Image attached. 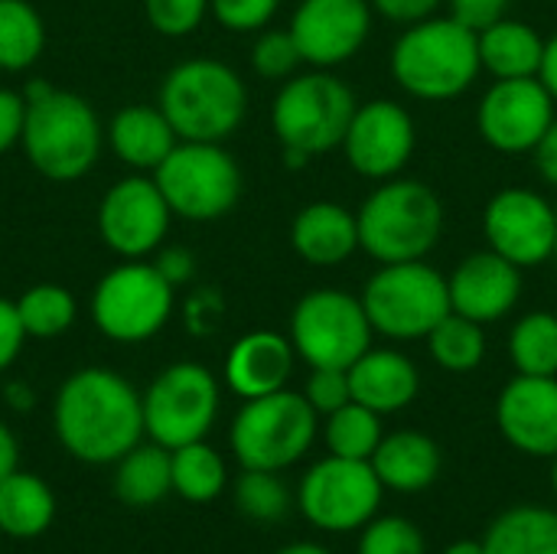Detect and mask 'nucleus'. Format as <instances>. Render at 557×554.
Wrapping results in <instances>:
<instances>
[{"instance_id":"obj_48","label":"nucleus","mask_w":557,"mask_h":554,"mask_svg":"<svg viewBox=\"0 0 557 554\" xmlns=\"http://www.w3.org/2000/svg\"><path fill=\"white\" fill-rule=\"evenodd\" d=\"M532 153H535V167H539L542 180L557 186V118L552 121V127L545 131V137L539 140V147Z\"/></svg>"},{"instance_id":"obj_27","label":"nucleus","mask_w":557,"mask_h":554,"mask_svg":"<svg viewBox=\"0 0 557 554\" xmlns=\"http://www.w3.org/2000/svg\"><path fill=\"white\" fill-rule=\"evenodd\" d=\"M55 519V496L36 473L13 470L0 480V532L10 539H36Z\"/></svg>"},{"instance_id":"obj_19","label":"nucleus","mask_w":557,"mask_h":554,"mask_svg":"<svg viewBox=\"0 0 557 554\" xmlns=\"http://www.w3.org/2000/svg\"><path fill=\"white\" fill-rule=\"evenodd\" d=\"M503 438L529 457L557 454V376H516L496 402Z\"/></svg>"},{"instance_id":"obj_10","label":"nucleus","mask_w":557,"mask_h":554,"mask_svg":"<svg viewBox=\"0 0 557 554\" xmlns=\"http://www.w3.org/2000/svg\"><path fill=\"white\" fill-rule=\"evenodd\" d=\"M372 323L359 297L317 287L294 304L290 343L310 369H349L372 346Z\"/></svg>"},{"instance_id":"obj_17","label":"nucleus","mask_w":557,"mask_h":554,"mask_svg":"<svg viewBox=\"0 0 557 554\" xmlns=\"http://www.w3.org/2000/svg\"><path fill=\"white\" fill-rule=\"evenodd\" d=\"M414 144L418 127L408 108L392 98H372L356 108L343 137V153L359 176L385 183L408 167Z\"/></svg>"},{"instance_id":"obj_45","label":"nucleus","mask_w":557,"mask_h":554,"mask_svg":"<svg viewBox=\"0 0 557 554\" xmlns=\"http://www.w3.org/2000/svg\"><path fill=\"white\" fill-rule=\"evenodd\" d=\"M23 121H26V98L10 88H0V153L23 137Z\"/></svg>"},{"instance_id":"obj_1","label":"nucleus","mask_w":557,"mask_h":554,"mask_svg":"<svg viewBox=\"0 0 557 554\" xmlns=\"http://www.w3.org/2000/svg\"><path fill=\"white\" fill-rule=\"evenodd\" d=\"M52 421L62 447L82 464H117L147 431L144 395L124 376L98 366L62 382Z\"/></svg>"},{"instance_id":"obj_53","label":"nucleus","mask_w":557,"mask_h":554,"mask_svg":"<svg viewBox=\"0 0 557 554\" xmlns=\"http://www.w3.org/2000/svg\"><path fill=\"white\" fill-rule=\"evenodd\" d=\"M277 554H333V552H326L323 545H313V542H297V545L281 549Z\"/></svg>"},{"instance_id":"obj_32","label":"nucleus","mask_w":557,"mask_h":554,"mask_svg":"<svg viewBox=\"0 0 557 554\" xmlns=\"http://www.w3.org/2000/svg\"><path fill=\"white\" fill-rule=\"evenodd\" d=\"M170 454H173V493H180L186 503H212L225 490L228 480L225 460L206 441L183 444Z\"/></svg>"},{"instance_id":"obj_55","label":"nucleus","mask_w":557,"mask_h":554,"mask_svg":"<svg viewBox=\"0 0 557 554\" xmlns=\"http://www.w3.org/2000/svg\"><path fill=\"white\" fill-rule=\"evenodd\" d=\"M555 258H557V248H555Z\"/></svg>"},{"instance_id":"obj_9","label":"nucleus","mask_w":557,"mask_h":554,"mask_svg":"<svg viewBox=\"0 0 557 554\" xmlns=\"http://www.w3.org/2000/svg\"><path fill=\"white\" fill-rule=\"evenodd\" d=\"M317 418L313 405L290 389L248 398L232 421V454L245 470L277 473L313 447Z\"/></svg>"},{"instance_id":"obj_4","label":"nucleus","mask_w":557,"mask_h":554,"mask_svg":"<svg viewBox=\"0 0 557 554\" xmlns=\"http://www.w3.org/2000/svg\"><path fill=\"white\" fill-rule=\"evenodd\" d=\"M356 108L352 88L330 69L290 75L271 104V127L284 144L287 167H307L310 157L343 147Z\"/></svg>"},{"instance_id":"obj_20","label":"nucleus","mask_w":557,"mask_h":554,"mask_svg":"<svg viewBox=\"0 0 557 554\" xmlns=\"http://www.w3.org/2000/svg\"><path fill=\"white\" fill-rule=\"evenodd\" d=\"M450 287V307L460 317H470L476 323H496L522 297V268L503 258L499 251H473L467 255L454 274L447 278Z\"/></svg>"},{"instance_id":"obj_22","label":"nucleus","mask_w":557,"mask_h":554,"mask_svg":"<svg viewBox=\"0 0 557 554\" xmlns=\"http://www.w3.org/2000/svg\"><path fill=\"white\" fill-rule=\"evenodd\" d=\"M349 389L352 402L372 408L375 415H395L418 398L421 376L405 353L369 346L349 366Z\"/></svg>"},{"instance_id":"obj_2","label":"nucleus","mask_w":557,"mask_h":554,"mask_svg":"<svg viewBox=\"0 0 557 554\" xmlns=\"http://www.w3.org/2000/svg\"><path fill=\"white\" fill-rule=\"evenodd\" d=\"M392 78L421 101H450L473 88L480 62V36L454 16H428L401 29L388 56Z\"/></svg>"},{"instance_id":"obj_34","label":"nucleus","mask_w":557,"mask_h":554,"mask_svg":"<svg viewBox=\"0 0 557 554\" xmlns=\"http://www.w3.org/2000/svg\"><path fill=\"white\" fill-rule=\"evenodd\" d=\"M326 447L333 457L346 460H372L375 447L382 444V415L372 408L349 402L339 411L326 415Z\"/></svg>"},{"instance_id":"obj_56","label":"nucleus","mask_w":557,"mask_h":554,"mask_svg":"<svg viewBox=\"0 0 557 554\" xmlns=\"http://www.w3.org/2000/svg\"><path fill=\"white\" fill-rule=\"evenodd\" d=\"M0 535H3V532H0Z\"/></svg>"},{"instance_id":"obj_42","label":"nucleus","mask_w":557,"mask_h":554,"mask_svg":"<svg viewBox=\"0 0 557 554\" xmlns=\"http://www.w3.org/2000/svg\"><path fill=\"white\" fill-rule=\"evenodd\" d=\"M444 3L450 10L447 16H454L457 23H463L473 33H483L496 20L509 16V3L512 0H444Z\"/></svg>"},{"instance_id":"obj_49","label":"nucleus","mask_w":557,"mask_h":554,"mask_svg":"<svg viewBox=\"0 0 557 554\" xmlns=\"http://www.w3.org/2000/svg\"><path fill=\"white\" fill-rule=\"evenodd\" d=\"M16 460H20V447H16V438L10 434V428L0 421V480L10 477L16 470Z\"/></svg>"},{"instance_id":"obj_11","label":"nucleus","mask_w":557,"mask_h":554,"mask_svg":"<svg viewBox=\"0 0 557 554\" xmlns=\"http://www.w3.org/2000/svg\"><path fill=\"white\" fill-rule=\"evenodd\" d=\"M173 304L176 287L157 264L127 261L95 284L91 320L114 343H144L170 323Z\"/></svg>"},{"instance_id":"obj_5","label":"nucleus","mask_w":557,"mask_h":554,"mask_svg":"<svg viewBox=\"0 0 557 554\" xmlns=\"http://www.w3.org/2000/svg\"><path fill=\"white\" fill-rule=\"evenodd\" d=\"M160 111L180 140L222 144L245 121L248 88L242 75L219 59H186L163 78Z\"/></svg>"},{"instance_id":"obj_26","label":"nucleus","mask_w":557,"mask_h":554,"mask_svg":"<svg viewBox=\"0 0 557 554\" xmlns=\"http://www.w3.org/2000/svg\"><path fill=\"white\" fill-rule=\"evenodd\" d=\"M480 36V62L493 78H532L542 69L545 39L525 20L503 16Z\"/></svg>"},{"instance_id":"obj_43","label":"nucleus","mask_w":557,"mask_h":554,"mask_svg":"<svg viewBox=\"0 0 557 554\" xmlns=\"http://www.w3.org/2000/svg\"><path fill=\"white\" fill-rule=\"evenodd\" d=\"M375 13H382L385 20L398 23V26H411V23H421L428 16H434L444 0H369Z\"/></svg>"},{"instance_id":"obj_28","label":"nucleus","mask_w":557,"mask_h":554,"mask_svg":"<svg viewBox=\"0 0 557 554\" xmlns=\"http://www.w3.org/2000/svg\"><path fill=\"white\" fill-rule=\"evenodd\" d=\"M486 554H557V513L548 506H512L483 535Z\"/></svg>"},{"instance_id":"obj_41","label":"nucleus","mask_w":557,"mask_h":554,"mask_svg":"<svg viewBox=\"0 0 557 554\" xmlns=\"http://www.w3.org/2000/svg\"><path fill=\"white\" fill-rule=\"evenodd\" d=\"M304 398L313 405L317 415H333L343 405L352 402V389H349V369H313L304 389Z\"/></svg>"},{"instance_id":"obj_12","label":"nucleus","mask_w":557,"mask_h":554,"mask_svg":"<svg viewBox=\"0 0 557 554\" xmlns=\"http://www.w3.org/2000/svg\"><path fill=\"white\" fill-rule=\"evenodd\" d=\"M219 415V382L199 362L166 366L144 392V428L153 444L176 451L202 441Z\"/></svg>"},{"instance_id":"obj_39","label":"nucleus","mask_w":557,"mask_h":554,"mask_svg":"<svg viewBox=\"0 0 557 554\" xmlns=\"http://www.w3.org/2000/svg\"><path fill=\"white\" fill-rule=\"evenodd\" d=\"M144 13L160 36H189L209 13V0H144Z\"/></svg>"},{"instance_id":"obj_7","label":"nucleus","mask_w":557,"mask_h":554,"mask_svg":"<svg viewBox=\"0 0 557 554\" xmlns=\"http://www.w3.org/2000/svg\"><path fill=\"white\" fill-rule=\"evenodd\" d=\"M362 307L375 333L388 340H428L454 310L447 278L421 261L382 264L362 287Z\"/></svg>"},{"instance_id":"obj_23","label":"nucleus","mask_w":557,"mask_h":554,"mask_svg":"<svg viewBox=\"0 0 557 554\" xmlns=\"http://www.w3.org/2000/svg\"><path fill=\"white\" fill-rule=\"evenodd\" d=\"M290 245L307 264L336 268L359 251L356 212L330 199L310 202L290 222Z\"/></svg>"},{"instance_id":"obj_16","label":"nucleus","mask_w":557,"mask_h":554,"mask_svg":"<svg viewBox=\"0 0 557 554\" xmlns=\"http://www.w3.org/2000/svg\"><path fill=\"white\" fill-rule=\"evenodd\" d=\"M170 206L147 176L117 180L98 206V232L104 245L124 261H140L157 251L170 232Z\"/></svg>"},{"instance_id":"obj_46","label":"nucleus","mask_w":557,"mask_h":554,"mask_svg":"<svg viewBox=\"0 0 557 554\" xmlns=\"http://www.w3.org/2000/svg\"><path fill=\"white\" fill-rule=\"evenodd\" d=\"M219 320H222V300L212 291H206V294H199V297L189 300L186 323H189L193 333H212L219 327Z\"/></svg>"},{"instance_id":"obj_30","label":"nucleus","mask_w":557,"mask_h":554,"mask_svg":"<svg viewBox=\"0 0 557 554\" xmlns=\"http://www.w3.org/2000/svg\"><path fill=\"white\" fill-rule=\"evenodd\" d=\"M428 349L444 372L463 376V372H473L486 359V330H483V323L450 310L428 333Z\"/></svg>"},{"instance_id":"obj_54","label":"nucleus","mask_w":557,"mask_h":554,"mask_svg":"<svg viewBox=\"0 0 557 554\" xmlns=\"http://www.w3.org/2000/svg\"><path fill=\"white\" fill-rule=\"evenodd\" d=\"M552 460H555V464H552V487H555V493H557V454L552 457Z\"/></svg>"},{"instance_id":"obj_50","label":"nucleus","mask_w":557,"mask_h":554,"mask_svg":"<svg viewBox=\"0 0 557 554\" xmlns=\"http://www.w3.org/2000/svg\"><path fill=\"white\" fill-rule=\"evenodd\" d=\"M539 78L545 82V88L552 91V98L557 101V33L552 39H545V56H542Z\"/></svg>"},{"instance_id":"obj_8","label":"nucleus","mask_w":557,"mask_h":554,"mask_svg":"<svg viewBox=\"0 0 557 554\" xmlns=\"http://www.w3.org/2000/svg\"><path fill=\"white\" fill-rule=\"evenodd\" d=\"M153 180L173 216L186 222H215L242 196V170L222 144L180 140L153 170Z\"/></svg>"},{"instance_id":"obj_31","label":"nucleus","mask_w":557,"mask_h":554,"mask_svg":"<svg viewBox=\"0 0 557 554\" xmlns=\"http://www.w3.org/2000/svg\"><path fill=\"white\" fill-rule=\"evenodd\" d=\"M46 46L42 16L26 0H0V69H29Z\"/></svg>"},{"instance_id":"obj_47","label":"nucleus","mask_w":557,"mask_h":554,"mask_svg":"<svg viewBox=\"0 0 557 554\" xmlns=\"http://www.w3.org/2000/svg\"><path fill=\"white\" fill-rule=\"evenodd\" d=\"M157 268H160V274L176 287V284H186V281L193 278L196 261H193V255H189L186 248H170V251H163V255L157 258Z\"/></svg>"},{"instance_id":"obj_15","label":"nucleus","mask_w":557,"mask_h":554,"mask_svg":"<svg viewBox=\"0 0 557 554\" xmlns=\"http://www.w3.org/2000/svg\"><path fill=\"white\" fill-rule=\"evenodd\" d=\"M483 235L490 248L509 258L512 264L539 268L555 258V206L529 186H506L483 209Z\"/></svg>"},{"instance_id":"obj_14","label":"nucleus","mask_w":557,"mask_h":554,"mask_svg":"<svg viewBox=\"0 0 557 554\" xmlns=\"http://www.w3.org/2000/svg\"><path fill=\"white\" fill-rule=\"evenodd\" d=\"M555 104L539 75L496 78L476 108V127L499 153H532L557 118Z\"/></svg>"},{"instance_id":"obj_25","label":"nucleus","mask_w":557,"mask_h":554,"mask_svg":"<svg viewBox=\"0 0 557 554\" xmlns=\"http://www.w3.org/2000/svg\"><path fill=\"white\" fill-rule=\"evenodd\" d=\"M369 464L385 490L421 493L441 473V451L421 431H395L382 438Z\"/></svg>"},{"instance_id":"obj_35","label":"nucleus","mask_w":557,"mask_h":554,"mask_svg":"<svg viewBox=\"0 0 557 554\" xmlns=\"http://www.w3.org/2000/svg\"><path fill=\"white\" fill-rule=\"evenodd\" d=\"M13 304H16L26 336H36V340L62 336L75 323V297L59 284H36L23 291V297Z\"/></svg>"},{"instance_id":"obj_44","label":"nucleus","mask_w":557,"mask_h":554,"mask_svg":"<svg viewBox=\"0 0 557 554\" xmlns=\"http://www.w3.org/2000/svg\"><path fill=\"white\" fill-rule=\"evenodd\" d=\"M23 340H26V330L20 323L16 304L0 297V372L13 366V359L23 349Z\"/></svg>"},{"instance_id":"obj_6","label":"nucleus","mask_w":557,"mask_h":554,"mask_svg":"<svg viewBox=\"0 0 557 554\" xmlns=\"http://www.w3.org/2000/svg\"><path fill=\"white\" fill-rule=\"evenodd\" d=\"M23 150L29 163L55 183L85 176L101 153V124L95 108L72 91H49L26 101Z\"/></svg>"},{"instance_id":"obj_51","label":"nucleus","mask_w":557,"mask_h":554,"mask_svg":"<svg viewBox=\"0 0 557 554\" xmlns=\"http://www.w3.org/2000/svg\"><path fill=\"white\" fill-rule=\"evenodd\" d=\"M7 402H10V408H16V411H29L33 408V392L23 385V382H13V385H7Z\"/></svg>"},{"instance_id":"obj_18","label":"nucleus","mask_w":557,"mask_h":554,"mask_svg":"<svg viewBox=\"0 0 557 554\" xmlns=\"http://www.w3.org/2000/svg\"><path fill=\"white\" fill-rule=\"evenodd\" d=\"M372 13L369 0H300L287 29L307 65L336 69L366 46Z\"/></svg>"},{"instance_id":"obj_13","label":"nucleus","mask_w":557,"mask_h":554,"mask_svg":"<svg viewBox=\"0 0 557 554\" xmlns=\"http://www.w3.org/2000/svg\"><path fill=\"white\" fill-rule=\"evenodd\" d=\"M382 480L369 460L326 457L313 464L297 490L300 513L320 532H352L369 526L382 506Z\"/></svg>"},{"instance_id":"obj_33","label":"nucleus","mask_w":557,"mask_h":554,"mask_svg":"<svg viewBox=\"0 0 557 554\" xmlns=\"http://www.w3.org/2000/svg\"><path fill=\"white\" fill-rule=\"evenodd\" d=\"M509 356L519 376H557V317L552 310L525 313L509 333Z\"/></svg>"},{"instance_id":"obj_24","label":"nucleus","mask_w":557,"mask_h":554,"mask_svg":"<svg viewBox=\"0 0 557 554\" xmlns=\"http://www.w3.org/2000/svg\"><path fill=\"white\" fill-rule=\"evenodd\" d=\"M108 144L121 163L134 170H157L166 153L180 144L173 124L160 111V104H127L108 124Z\"/></svg>"},{"instance_id":"obj_21","label":"nucleus","mask_w":557,"mask_h":554,"mask_svg":"<svg viewBox=\"0 0 557 554\" xmlns=\"http://www.w3.org/2000/svg\"><path fill=\"white\" fill-rule=\"evenodd\" d=\"M297 349L290 336L274 330H251L238 336L225 356V382L238 398H261L287 389Z\"/></svg>"},{"instance_id":"obj_3","label":"nucleus","mask_w":557,"mask_h":554,"mask_svg":"<svg viewBox=\"0 0 557 554\" xmlns=\"http://www.w3.org/2000/svg\"><path fill=\"white\" fill-rule=\"evenodd\" d=\"M356 222L359 248L379 264L421 261L444 235V202L428 183L392 176L366 196Z\"/></svg>"},{"instance_id":"obj_38","label":"nucleus","mask_w":557,"mask_h":554,"mask_svg":"<svg viewBox=\"0 0 557 554\" xmlns=\"http://www.w3.org/2000/svg\"><path fill=\"white\" fill-rule=\"evenodd\" d=\"M424 535L414 522L401 516L372 519L359 539V554H424Z\"/></svg>"},{"instance_id":"obj_37","label":"nucleus","mask_w":557,"mask_h":554,"mask_svg":"<svg viewBox=\"0 0 557 554\" xmlns=\"http://www.w3.org/2000/svg\"><path fill=\"white\" fill-rule=\"evenodd\" d=\"M300 62H304V56H300L290 29H264L251 46V65L268 82H287L290 75H297Z\"/></svg>"},{"instance_id":"obj_29","label":"nucleus","mask_w":557,"mask_h":554,"mask_svg":"<svg viewBox=\"0 0 557 554\" xmlns=\"http://www.w3.org/2000/svg\"><path fill=\"white\" fill-rule=\"evenodd\" d=\"M173 490V454L160 444L131 447L114 470V493L127 506H153Z\"/></svg>"},{"instance_id":"obj_52","label":"nucleus","mask_w":557,"mask_h":554,"mask_svg":"<svg viewBox=\"0 0 557 554\" xmlns=\"http://www.w3.org/2000/svg\"><path fill=\"white\" fill-rule=\"evenodd\" d=\"M444 554H486V545L476 542V539H460V542L447 545V552Z\"/></svg>"},{"instance_id":"obj_36","label":"nucleus","mask_w":557,"mask_h":554,"mask_svg":"<svg viewBox=\"0 0 557 554\" xmlns=\"http://www.w3.org/2000/svg\"><path fill=\"white\" fill-rule=\"evenodd\" d=\"M235 506L255 522H281L290 509V493L274 470H245L235 483Z\"/></svg>"},{"instance_id":"obj_40","label":"nucleus","mask_w":557,"mask_h":554,"mask_svg":"<svg viewBox=\"0 0 557 554\" xmlns=\"http://www.w3.org/2000/svg\"><path fill=\"white\" fill-rule=\"evenodd\" d=\"M209 10L232 33H258L274 20L281 0H209Z\"/></svg>"}]
</instances>
